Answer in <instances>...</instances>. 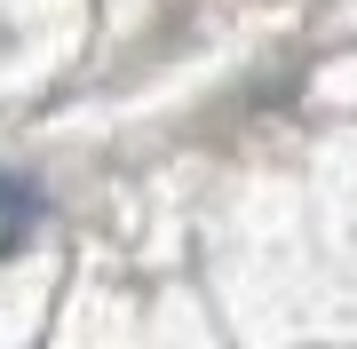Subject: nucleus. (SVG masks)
<instances>
[{"label":"nucleus","instance_id":"obj_1","mask_svg":"<svg viewBox=\"0 0 357 349\" xmlns=\"http://www.w3.org/2000/svg\"><path fill=\"white\" fill-rule=\"evenodd\" d=\"M0 215H24V191L16 183H0Z\"/></svg>","mask_w":357,"mask_h":349}]
</instances>
